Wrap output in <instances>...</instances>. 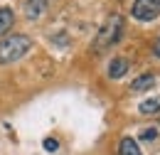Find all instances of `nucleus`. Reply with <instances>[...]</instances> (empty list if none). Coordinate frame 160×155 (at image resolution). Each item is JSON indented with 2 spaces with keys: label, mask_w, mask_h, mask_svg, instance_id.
I'll use <instances>...</instances> for the list:
<instances>
[{
  "label": "nucleus",
  "mask_w": 160,
  "mask_h": 155,
  "mask_svg": "<svg viewBox=\"0 0 160 155\" xmlns=\"http://www.w3.org/2000/svg\"><path fill=\"white\" fill-rule=\"evenodd\" d=\"M153 54H155V57L160 59V37L155 39V44H153Z\"/></svg>",
  "instance_id": "f8f14e48"
},
{
  "label": "nucleus",
  "mask_w": 160,
  "mask_h": 155,
  "mask_svg": "<svg viewBox=\"0 0 160 155\" xmlns=\"http://www.w3.org/2000/svg\"><path fill=\"white\" fill-rule=\"evenodd\" d=\"M128 69H131V62L126 57H116V59H111V64H108V77L121 79V77H126Z\"/></svg>",
  "instance_id": "39448f33"
},
{
  "label": "nucleus",
  "mask_w": 160,
  "mask_h": 155,
  "mask_svg": "<svg viewBox=\"0 0 160 155\" xmlns=\"http://www.w3.org/2000/svg\"><path fill=\"white\" fill-rule=\"evenodd\" d=\"M121 32H123V18H121V15H111V18L103 22V27L99 30V35H96V42H94L96 52H103L106 47L116 44L118 37H121Z\"/></svg>",
  "instance_id": "f03ea898"
},
{
  "label": "nucleus",
  "mask_w": 160,
  "mask_h": 155,
  "mask_svg": "<svg viewBox=\"0 0 160 155\" xmlns=\"http://www.w3.org/2000/svg\"><path fill=\"white\" fill-rule=\"evenodd\" d=\"M131 15L140 22H150L160 15V0H136L131 8Z\"/></svg>",
  "instance_id": "7ed1b4c3"
},
{
  "label": "nucleus",
  "mask_w": 160,
  "mask_h": 155,
  "mask_svg": "<svg viewBox=\"0 0 160 155\" xmlns=\"http://www.w3.org/2000/svg\"><path fill=\"white\" fill-rule=\"evenodd\" d=\"M44 150H49V153H54V150H59V143H57L54 138H47V140H44Z\"/></svg>",
  "instance_id": "9d476101"
},
{
  "label": "nucleus",
  "mask_w": 160,
  "mask_h": 155,
  "mask_svg": "<svg viewBox=\"0 0 160 155\" xmlns=\"http://www.w3.org/2000/svg\"><path fill=\"white\" fill-rule=\"evenodd\" d=\"M118 155H140V148H138V143H136V138H131V136L121 138Z\"/></svg>",
  "instance_id": "0eeeda50"
},
{
  "label": "nucleus",
  "mask_w": 160,
  "mask_h": 155,
  "mask_svg": "<svg viewBox=\"0 0 160 155\" xmlns=\"http://www.w3.org/2000/svg\"><path fill=\"white\" fill-rule=\"evenodd\" d=\"M12 22H15V15L10 8H0V37H5L10 30H12Z\"/></svg>",
  "instance_id": "423d86ee"
},
{
  "label": "nucleus",
  "mask_w": 160,
  "mask_h": 155,
  "mask_svg": "<svg viewBox=\"0 0 160 155\" xmlns=\"http://www.w3.org/2000/svg\"><path fill=\"white\" fill-rule=\"evenodd\" d=\"M47 8H49L47 0H27V2H25V18L27 20H37V18H42V15L47 12Z\"/></svg>",
  "instance_id": "20e7f679"
},
{
  "label": "nucleus",
  "mask_w": 160,
  "mask_h": 155,
  "mask_svg": "<svg viewBox=\"0 0 160 155\" xmlns=\"http://www.w3.org/2000/svg\"><path fill=\"white\" fill-rule=\"evenodd\" d=\"M155 136H158V131H155V128H145V131L140 133V138H143V140H153Z\"/></svg>",
  "instance_id": "9b49d317"
},
{
  "label": "nucleus",
  "mask_w": 160,
  "mask_h": 155,
  "mask_svg": "<svg viewBox=\"0 0 160 155\" xmlns=\"http://www.w3.org/2000/svg\"><path fill=\"white\" fill-rule=\"evenodd\" d=\"M153 84H155V77H153V74H143V77L131 81V89H133V91H145V89H150Z\"/></svg>",
  "instance_id": "1a4fd4ad"
},
{
  "label": "nucleus",
  "mask_w": 160,
  "mask_h": 155,
  "mask_svg": "<svg viewBox=\"0 0 160 155\" xmlns=\"http://www.w3.org/2000/svg\"><path fill=\"white\" fill-rule=\"evenodd\" d=\"M138 111L143 113V116H158V113H160V96L145 98V101L138 106Z\"/></svg>",
  "instance_id": "6e6552de"
},
{
  "label": "nucleus",
  "mask_w": 160,
  "mask_h": 155,
  "mask_svg": "<svg viewBox=\"0 0 160 155\" xmlns=\"http://www.w3.org/2000/svg\"><path fill=\"white\" fill-rule=\"evenodd\" d=\"M30 49H32V39L27 35H8L5 39H0V64H12L22 59Z\"/></svg>",
  "instance_id": "f257e3e1"
}]
</instances>
